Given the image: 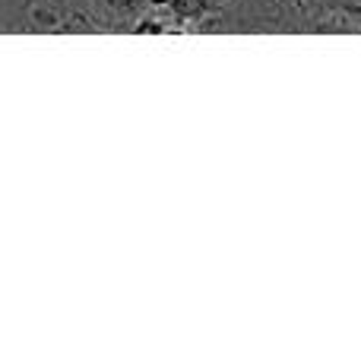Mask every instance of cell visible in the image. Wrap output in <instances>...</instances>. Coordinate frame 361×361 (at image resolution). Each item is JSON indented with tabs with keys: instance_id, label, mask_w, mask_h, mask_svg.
<instances>
[{
	"instance_id": "cell-3",
	"label": "cell",
	"mask_w": 361,
	"mask_h": 361,
	"mask_svg": "<svg viewBox=\"0 0 361 361\" xmlns=\"http://www.w3.org/2000/svg\"><path fill=\"white\" fill-rule=\"evenodd\" d=\"M152 4L156 0H89L102 32H127V35H137Z\"/></svg>"
},
{
	"instance_id": "cell-1",
	"label": "cell",
	"mask_w": 361,
	"mask_h": 361,
	"mask_svg": "<svg viewBox=\"0 0 361 361\" xmlns=\"http://www.w3.org/2000/svg\"><path fill=\"white\" fill-rule=\"evenodd\" d=\"M89 0H0V35H95Z\"/></svg>"
},
{
	"instance_id": "cell-2",
	"label": "cell",
	"mask_w": 361,
	"mask_h": 361,
	"mask_svg": "<svg viewBox=\"0 0 361 361\" xmlns=\"http://www.w3.org/2000/svg\"><path fill=\"white\" fill-rule=\"evenodd\" d=\"M228 0H156L146 19L140 23V32H193V35H209L219 32Z\"/></svg>"
}]
</instances>
